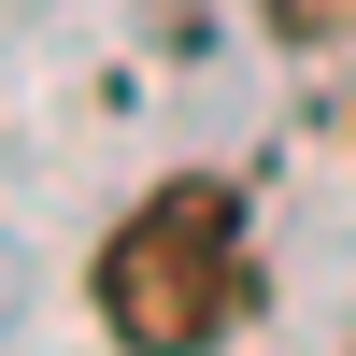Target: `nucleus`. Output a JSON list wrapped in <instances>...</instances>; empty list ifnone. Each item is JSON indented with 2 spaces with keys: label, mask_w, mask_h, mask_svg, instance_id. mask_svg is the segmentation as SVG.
<instances>
[{
  "label": "nucleus",
  "mask_w": 356,
  "mask_h": 356,
  "mask_svg": "<svg viewBox=\"0 0 356 356\" xmlns=\"http://www.w3.org/2000/svg\"><path fill=\"white\" fill-rule=\"evenodd\" d=\"M257 15H271V43H342L356 0H257Z\"/></svg>",
  "instance_id": "2"
},
{
  "label": "nucleus",
  "mask_w": 356,
  "mask_h": 356,
  "mask_svg": "<svg viewBox=\"0 0 356 356\" xmlns=\"http://www.w3.org/2000/svg\"><path fill=\"white\" fill-rule=\"evenodd\" d=\"M228 314H243V200L214 171H186L100 243V328L171 356V342H214Z\"/></svg>",
  "instance_id": "1"
}]
</instances>
